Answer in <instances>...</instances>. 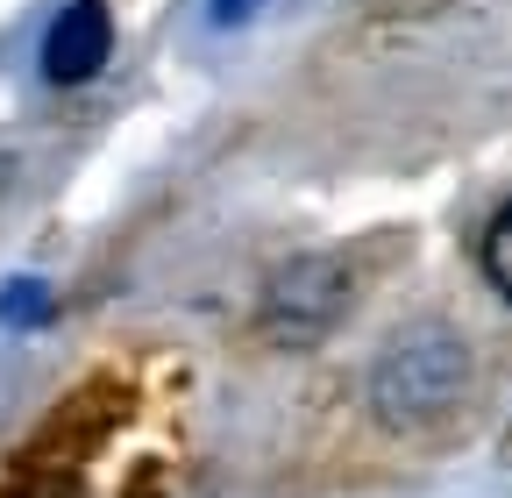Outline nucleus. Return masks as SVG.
<instances>
[{
    "label": "nucleus",
    "mask_w": 512,
    "mask_h": 498,
    "mask_svg": "<svg viewBox=\"0 0 512 498\" xmlns=\"http://www.w3.org/2000/svg\"><path fill=\"white\" fill-rule=\"evenodd\" d=\"M114 50V22H107V0H72L50 36H43V79L50 86H86Z\"/></svg>",
    "instance_id": "3"
},
{
    "label": "nucleus",
    "mask_w": 512,
    "mask_h": 498,
    "mask_svg": "<svg viewBox=\"0 0 512 498\" xmlns=\"http://www.w3.org/2000/svg\"><path fill=\"white\" fill-rule=\"evenodd\" d=\"M463 378H470V356H463L456 335L448 328H406L370 363V406L392 427H420L463 392Z\"/></svg>",
    "instance_id": "1"
},
{
    "label": "nucleus",
    "mask_w": 512,
    "mask_h": 498,
    "mask_svg": "<svg viewBox=\"0 0 512 498\" xmlns=\"http://www.w3.org/2000/svg\"><path fill=\"white\" fill-rule=\"evenodd\" d=\"M43 314H50V292L36 278H15L8 292H0V321H8V328H36Z\"/></svg>",
    "instance_id": "4"
},
{
    "label": "nucleus",
    "mask_w": 512,
    "mask_h": 498,
    "mask_svg": "<svg viewBox=\"0 0 512 498\" xmlns=\"http://www.w3.org/2000/svg\"><path fill=\"white\" fill-rule=\"evenodd\" d=\"M484 278H491V285L512 299V207H505V214L484 228Z\"/></svg>",
    "instance_id": "5"
},
{
    "label": "nucleus",
    "mask_w": 512,
    "mask_h": 498,
    "mask_svg": "<svg viewBox=\"0 0 512 498\" xmlns=\"http://www.w3.org/2000/svg\"><path fill=\"white\" fill-rule=\"evenodd\" d=\"M342 306H349V264L335 257H299L271 278L264 292V328L278 342H320L335 321H342Z\"/></svg>",
    "instance_id": "2"
}]
</instances>
